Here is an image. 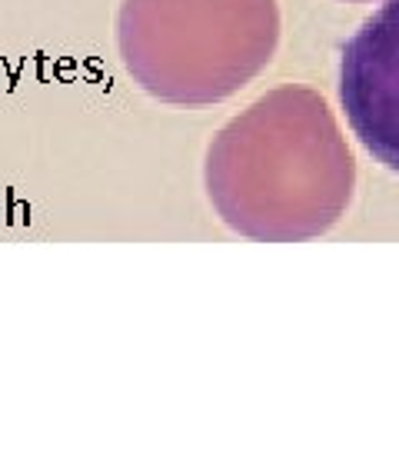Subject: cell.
I'll list each match as a JSON object with an SVG mask.
<instances>
[{"instance_id":"3","label":"cell","mask_w":399,"mask_h":449,"mask_svg":"<svg viewBox=\"0 0 399 449\" xmlns=\"http://www.w3.org/2000/svg\"><path fill=\"white\" fill-rule=\"evenodd\" d=\"M340 107L366 153L399 173V0H382L342 43Z\"/></svg>"},{"instance_id":"2","label":"cell","mask_w":399,"mask_h":449,"mask_svg":"<svg viewBox=\"0 0 399 449\" xmlns=\"http://www.w3.org/2000/svg\"><path fill=\"white\" fill-rule=\"evenodd\" d=\"M280 34V0H123L114 40L147 97L207 107L263 74Z\"/></svg>"},{"instance_id":"1","label":"cell","mask_w":399,"mask_h":449,"mask_svg":"<svg viewBox=\"0 0 399 449\" xmlns=\"http://www.w3.org/2000/svg\"><path fill=\"white\" fill-rule=\"evenodd\" d=\"M203 187L233 233L256 243H300L346 217L356 157L326 97L286 83L213 133Z\"/></svg>"},{"instance_id":"4","label":"cell","mask_w":399,"mask_h":449,"mask_svg":"<svg viewBox=\"0 0 399 449\" xmlns=\"http://www.w3.org/2000/svg\"><path fill=\"white\" fill-rule=\"evenodd\" d=\"M353 3H356V0H353Z\"/></svg>"}]
</instances>
